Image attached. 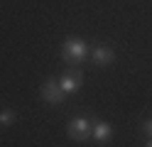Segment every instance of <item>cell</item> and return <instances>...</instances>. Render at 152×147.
<instances>
[{
	"instance_id": "1",
	"label": "cell",
	"mask_w": 152,
	"mask_h": 147,
	"mask_svg": "<svg viewBox=\"0 0 152 147\" xmlns=\"http://www.w3.org/2000/svg\"><path fill=\"white\" fill-rule=\"evenodd\" d=\"M64 59L69 64L83 61V59H86V44H83L81 39H66L64 42Z\"/></svg>"
},
{
	"instance_id": "2",
	"label": "cell",
	"mask_w": 152,
	"mask_h": 147,
	"mask_svg": "<svg viewBox=\"0 0 152 147\" xmlns=\"http://www.w3.org/2000/svg\"><path fill=\"white\" fill-rule=\"evenodd\" d=\"M69 137L71 140H86V137H91V125L86 118H74L69 123Z\"/></svg>"
},
{
	"instance_id": "3",
	"label": "cell",
	"mask_w": 152,
	"mask_h": 147,
	"mask_svg": "<svg viewBox=\"0 0 152 147\" xmlns=\"http://www.w3.org/2000/svg\"><path fill=\"white\" fill-rule=\"evenodd\" d=\"M42 98L47 103H61L64 101V91H61V86L56 81H47L42 86Z\"/></svg>"
},
{
	"instance_id": "4",
	"label": "cell",
	"mask_w": 152,
	"mask_h": 147,
	"mask_svg": "<svg viewBox=\"0 0 152 147\" xmlns=\"http://www.w3.org/2000/svg\"><path fill=\"white\" fill-rule=\"evenodd\" d=\"M110 135H113V127L108 123H96V125L91 127V137H93V140H98V142L110 140Z\"/></svg>"
},
{
	"instance_id": "5",
	"label": "cell",
	"mask_w": 152,
	"mask_h": 147,
	"mask_svg": "<svg viewBox=\"0 0 152 147\" xmlns=\"http://www.w3.org/2000/svg\"><path fill=\"white\" fill-rule=\"evenodd\" d=\"M59 86H61V91L64 93H71V91H76V88L81 86V78H79V71H69L61 81H59Z\"/></svg>"
},
{
	"instance_id": "6",
	"label": "cell",
	"mask_w": 152,
	"mask_h": 147,
	"mask_svg": "<svg viewBox=\"0 0 152 147\" xmlns=\"http://www.w3.org/2000/svg\"><path fill=\"white\" fill-rule=\"evenodd\" d=\"M113 59H115V54H113L110 47H96L93 49V61L96 64H110Z\"/></svg>"
},
{
	"instance_id": "7",
	"label": "cell",
	"mask_w": 152,
	"mask_h": 147,
	"mask_svg": "<svg viewBox=\"0 0 152 147\" xmlns=\"http://www.w3.org/2000/svg\"><path fill=\"white\" fill-rule=\"evenodd\" d=\"M12 120H15V113H12V110H3V113H0V123L10 125Z\"/></svg>"
},
{
	"instance_id": "8",
	"label": "cell",
	"mask_w": 152,
	"mask_h": 147,
	"mask_svg": "<svg viewBox=\"0 0 152 147\" xmlns=\"http://www.w3.org/2000/svg\"><path fill=\"white\" fill-rule=\"evenodd\" d=\"M145 132L152 137V120H147V123H145Z\"/></svg>"
},
{
	"instance_id": "9",
	"label": "cell",
	"mask_w": 152,
	"mask_h": 147,
	"mask_svg": "<svg viewBox=\"0 0 152 147\" xmlns=\"http://www.w3.org/2000/svg\"><path fill=\"white\" fill-rule=\"evenodd\" d=\"M147 147H152V142H150V145H147Z\"/></svg>"
}]
</instances>
